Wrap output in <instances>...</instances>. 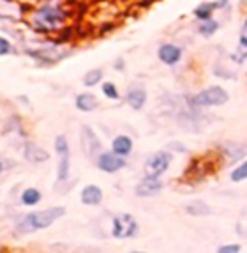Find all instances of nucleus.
I'll return each instance as SVG.
<instances>
[{
	"label": "nucleus",
	"instance_id": "obj_15",
	"mask_svg": "<svg viewBox=\"0 0 247 253\" xmlns=\"http://www.w3.org/2000/svg\"><path fill=\"white\" fill-rule=\"evenodd\" d=\"M80 199H81V204H85V206L96 207L103 202V190L96 184H87L83 190H81Z\"/></svg>",
	"mask_w": 247,
	"mask_h": 253
},
{
	"label": "nucleus",
	"instance_id": "obj_6",
	"mask_svg": "<svg viewBox=\"0 0 247 253\" xmlns=\"http://www.w3.org/2000/svg\"><path fill=\"white\" fill-rule=\"evenodd\" d=\"M55 152L59 154V172L57 179L66 181L69 177V169H71V151H69V142L66 135H59L55 138Z\"/></svg>",
	"mask_w": 247,
	"mask_h": 253
},
{
	"label": "nucleus",
	"instance_id": "obj_16",
	"mask_svg": "<svg viewBox=\"0 0 247 253\" xmlns=\"http://www.w3.org/2000/svg\"><path fill=\"white\" fill-rule=\"evenodd\" d=\"M74 106L80 110V112H94V110L99 106V99H97V96L92 92H81L76 96Z\"/></svg>",
	"mask_w": 247,
	"mask_h": 253
},
{
	"label": "nucleus",
	"instance_id": "obj_26",
	"mask_svg": "<svg viewBox=\"0 0 247 253\" xmlns=\"http://www.w3.org/2000/svg\"><path fill=\"white\" fill-rule=\"evenodd\" d=\"M9 53H14V46H13V42L9 41L7 38H0V55L2 57H5V55H9Z\"/></svg>",
	"mask_w": 247,
	"mask_h": 253
},
{
	"label": "nucleus",
	"instance_id": "obj_2",
	"mask_svg": "<svg viewBox=\"0 0 247 253\" xmlns=\"http://www.w3.org/2000/svg\"><path fill=\"white\" fill-rule=\"evenodd\" d=\"M66 214V209L64 207H50V209H44V211L37 212H29V214L21 216L16 221V230L20 234H32L35 230H42V228H48L50 225H53L57 219H60Z\"/></svg>",
	"mask_w": 247,
	"mask_h": 253
},
{
	"label": "nucleus",
	"instance_id": "obj_19",
	"mask_svg": "<svg viewBox=\"0 0 247 253\" xmlns=\"http://www.w3.org/2000/svg\"><path fill=\"white\" fill-rule=\"evenodd\" d=\"M221 151L230 161H237V160H240V158H244L247 154V145L231 144V142H230V144L221 145Z\"/></svg>",
	"mask_w": 247,
	"mask_h": 253
},
{
	"label": "nucleus",
	"instance_id": "obj_28",
	"mask_svg": "<svg viewBox=\"0 0 247 253\" xmlns=\"http://www.w3.org/2000/svg\"><path fill=\"white\" fill-rule=\"evenodd\" d=\"M113 68L117 69V71H120V69H124V68H126V62H124V59H117V60H115Z\"/></svg>",
	"mask_w": 247,
	"mask_h": 253
},
{
	"label": "nucleus",
	"instance_id": "obj_17",
	"mask_svg": "<svg viewBox=\"0 0 247 253\" xmlns=\"http://www.w3.org/2000/svg\"><path fill=\"white\" fill-rule=\"evenodd\" d=\"M237 64H244L247 60V20L244 21L242 29L239 34V42H237V53L231 55Z\"/></svg>",
	"mask_w": 247,
	"mask_h": 253
},
{
	"label": "nucleus",
	"instance_id": "obj_4",
	"mask_svg": "<svg viewBox=\"0 0 247 253\" xmlns=\"http://www.w3.org/2000/svg\"><path fill=\"white\" fill-rule=\"evenodd\" d=\"M172 160H173L172 152H168V151L154 152V154L145 161V165H143V172H145L147 177H161V175L170 169Z\"/></svg>",
	"mask_w": 247,
	"mask_h": 253
},
{
	"label": "nucleus",
	"instance_id": "obj_21",
	"mask_svg": "<svg viewBox=\"0 0 247 253\" xmlns=\"http://www.w3.org/2000/svg\"><path fill=\"white\" fill-rule=\"evenodd\" d=\"M42 199V193L37 190V188H27V190H23V193H21V204L23 206H37L39 202H41Z\"/></svg>",
	"mask_w": 247,
	"mask_h": 253
},
{
	"label": "nucleus",
	"instance_id": "obj_1",
	"mask_svg": "<svg viewBox=\"0 0 247 253\" xmlns=\"http://www.w3.org/2000/svg\"><path fill=\"white\" fill-rule=\"evenodd\" d=\"M71 16L72 13L66 0H42L30 13V27L39 34H53L59 32Z\"/></svg>",
	"mask_w": 247,
	"mask_h": 253
},
{
	"label": "nucleus",
	"instance_id": "obj_22",
	"mask_svg": "<svg viewBox=\"0 0 247 253\" xmlns=\"http://www.w3.org/2000/svg\"><path fill=\"white\" fill-rule=\"evenodd\" d=\"M217 30H219V21L214 20V18L200 21V25H198V34L203 36V38H212Z\"/></svg>",
	"mask_w": 247,
	"mask_h": 253
},
{
	"label": "nucleus",
	"instance_id": "obj_11",
	"mask_svg": "<svg viewBox=\"0 0 247 253\" xmlns=\"http://www.w3.org/2000/svg\"><path fill=\"white\" fill-rule=\"evenodd\" d=\"M21 152H23V158H25L27 161H30V163H46V161L50 160V152H48L46 149L39 147V145L34 144V142H25Z\"/></svg>",
	"mask_w": 247,
	"mask_h": 253
},
{
	"label": "nucleus",
	"instance_id": "obj_18",
	"mask_svg": "<svg viewBox=\"0 0 247 253\" xmlns=\"http://www.w3.org/2000/svg\"><path fill=\"white\" fill-rule=\"evenodd\" d=\"M111 151L118 156H129L131 152H133V138L127 135H118L113 138L111 142Z\"/></svg>",
	"mask_w": 247,
	"mask_h": 253
},
{
	"label": "nucleus",
	"instance_id": "obj_7",
	"mask_svg": "<svg viewBox=\"0 0 247 253\" xmlns=\"http://www.w3.org/2000/svg\"><path fill=\"white\" fill-rule=\"evenodd\" d=\"M80 142H81V149L87 154L90 160H97V156L101 154V142L97 138L96 131L90 126L83 124L80 127Z\"/></svg>",
	"mask_w": 247,
	"mask_h": 253
},
{
	"label": "nucleus",
	"instance_id": "obj_10",
	"mask_svg": "<svg viewBox=\"0 0 247 253\" xmlns=\"http://www.w3.org/2000/svg\"><path fill=\"white\" fill-rule=\"evenodd\" d=\"M148 101V94H147V89L141 87V85H133L129 87L126 92V103L131 106L133 110H141L143 106L147 105Z\"/></svg>",
	"mask_w": 247,
	"mask_h": 253
},
{
	"label": "nucleus",
	"instance_id": "obj_13",
	"mask_svg": "<svg viewBox=\"0 0 247 253\" xmlns=\"http://www.w3.org/2000/svg\"><path fill=\"white\" fill-rule=\"evenodd\" d=\"M228 2L230 0H215V2H201L200 5L194 7V18L198 21H205V20H210L214 11L217 9H222V7H228Z\"/></svg>",
	"mask_w": 247,
	"mask_h": 253
},
{
	"label": "nucleus",
	"instance_id": "obj_24",
	"mask_svg": "<svg viewBox=\"0 0 247 253\" xmlns=\"http://www.w3.org/2000/svg\"><path fill=\"white\" fill-rule=\"evenodd\" d=\"M230 179L233 182H242V181H246V179H247V160L242 161V163H240L239 167H235V169L231 170Z\"/></svg>",
	"mask_w": 247,
	"mask_h": 253
},
{
	"label": "nucleus",
	"instance_id": "obj_9",
	"mask_svg": "<svg viewBox=\"0 0 247 253\" xmlns=\"http://www.w3.org/2000/svg\"><path fill=\"white\" fill-rule=\"evenodd\" d=\"M157 59L164 64V66H176L182 60V48L175 42H163L157 48Z\"/></svg>",
	"mask_w": 247,
	"mask_h": 253
},
{
	"label": "nucleus",
	"instance_id": "obj_8",
	"mask_svg": "<svg viewBox=\"0 0 247 253\" xmlns=\"http://www.w3.org/2000/svg\"><path fill=\"white\" fill-rule=\"evenodd\" d=\"M96 167L105 173H115L126 167V158L118 156L113 151L111 152H101L96 160Z\"/></svg>",
	"mask_w": 247,
	"mask_h": 253
},
{
	"label": "nucleus",
	"instance_id": "obj_3",
	"mask_svg": "<svg viewBox=\"0 0 247 253\" xmlns=\"http://www.w3.org/2000/svg\"><path fill=\"white\" fill-rule=\"evenodd\" d=\"M230 101V94L221 85H210L207 89H201L191 97V105L196 108H212V106H222Z\"/></svg>",
	"mask_w": 247,
	"mask_h": 253
},
{
	"label": "nucleus",
	"instance_id": "obj_25",
	"mask_svg": "<svg viewBox=\"0 0 247 253\" xmlns=\"http://www.w3.org/2000/svg\"><path fill=\"white\" fill-rule=\"evenodd\" d=\"M101 90H103V94H105L108 99H111V101H117L118 97H120V92H118L117 85H115L113 82H103Z\"/></svg>",
	"mask_w": 247,
	"mask_h": 253
},
{
	"label": "nucleus",
	"instance_id": "obj_14",
	"mask_svg": "<svg viewBox=\"0 0 247 253\" xmlns=\"http://www.w3.org/2000/svg\"><path fill=\"white\" fill-rule=\"evenodd\" d=\"M27 55H30L32 59H37V60H46V62H57L60 60L62 57H66V51H59L55 46L51 48H39V50H25Z\"/></svg>",
	"mask_w": 247,
	"mask_h": 253
},
{
	"label": "nucleus",
	"instance_id": "obj_23",
	"mask_svg": "<svg viewBox=\"0 0 247 253\" xmlns=\"http://www.w3.org/2000/svg\"><path fill=\"white\" fill-rule=\"evenodd\" d=\"M103 82V69H90L83 75V85L85 87H96L97 84Z\"/></svg>",
	"mask_w": 247,
	"mask_h": 253
},
{
	"label": "nucleus",
	"instance_id": "obj_5",
	"mask_svg": "<svg viewBox=\"0 0 247 253\" xmlns=\"http://www.w3.org/2000/svg\"><path fill=\"white\" fill-rule=\"evenodd\" d=\"M138 234V221L129 212H122L115 216L111 223V236L117 239H129Z\"/></svg>",
	"mask_w": 247,
	"mask_h": 253
},
{
	"label": "nucleus",
	"instance_id": "obj_12",
	"mask_svg": "<svg viewBox=\"0 0 247 253\" xmlns=\"http://www.w3.org/2000/svg\"><path fill=\"white\" fill-rule=\"evenodd\" d=\"M163 190V182H161L159 177H145L138 182V186L134 188V193L138 197H154L159 191Z\"/></svg>",
	"mask_w": 247,
	"mask_h": 253
},
{
	"label": "nucleus",
	"instance_id": "obj_29",
	"mask_svg": "<svg viewBox=\"0 0 247 253\" xmlns=\"http://www.w3.org/2000/svg\"><path fill=\"white\" fill-rule=\"evenodd\" d=\"M131 253H147V252H131Z\"/></svg>",
	"mask_w": 247,
	"mask_h": 253
},
{
	"label": "nucleus",
	"instance_id": "obj_27",
	"mask_svg": "<svg viewBox=\"0 0 247 253\" xmlns=\"http://www.w3.org/2000/svg\"><path fill=\"white\" fill-rule=\"evenodd\" d=\"M242 246L239 243H233V245H222L217 248V253H240Z\"/></svg>",
	"mask_w": 247,
	"mask_h": 253
},
{
	"label": "nucleus",
	"instance_id": "obj_20",
	"mask_svg": "<svg viewBox=\"0 0 247 253\" xmlns=\"http://www.w3.org/2000/svg\"><path fill=\"white\" fill-rule=\"evenodd\" d=\"M185 212L191 216H209L212 212V209L209 207V204H205L203 200H194V202L185 206Z\"/></svg>",
	"mask_w": 247,
	"mask_h": 253
}]
</instances>
